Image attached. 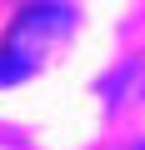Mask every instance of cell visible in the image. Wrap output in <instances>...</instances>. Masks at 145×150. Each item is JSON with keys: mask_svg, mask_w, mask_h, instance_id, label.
<instances>
[{"mask_svg": "<svg viewBox=\"0 0 145 150\" xmlns=\"http://www.w3.org/2000/svg\"><path fill=\"white\" fill-rule=\"evenodd\" d=\"M140 150H145V145H140Z\"/></svg>", "mask_w": 145, "mask_h": 150, "instance_id": "7a4b0ae2", "label": "cell"}, {"mask_svg": "<svg viewBox=\"0 0 145 150\" xmlns=\"http://www.w3.org/2000/svg\"><path fill=\"white\" fill-rule=\"evenodd\" d=\"M75 30V10L65 5V0H35L25 5L0 45V85H15L25 75H35L65 40Z\"/></svg>", "mask_w": 145, "mask_h": 150, "instance_id": "6da1fadb", "label": "cell"}]
</instances>
